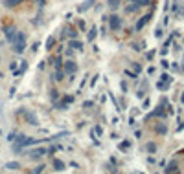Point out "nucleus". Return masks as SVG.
I'll use <instances>...</instances> for the list:
<instances>
[{
    "label": "nucleus",
    "instance_id": "nucleus-25",
    "mask_svg": "<svg viewBox=\"0 0 184 174\" xmlns=\"http://www.w3.org/2000/svg\"><path fill=\"white\" fill-rule=\"evenodd\" d=\"M182 101H184V94H182Z\"/></svg>",
    "mask_w": 184,
    "mask_h": 174
},
{
    "label": "nucleus",
    "instance_id": "nucleus-7",
    "mask_svg": "<svg viewBox=\"0 0 184 174\" xmlns=\"http://www.w3.org/2000/svg\"><path fill=\"white\" fill-rule=\"evenodd\" d=\"M26 119H28V123H30V125H37V117H35V114L26 112Z\"/></svg>",
    "mask_w": 184,
    "mask_h": 174
},
{
    "label": "nucleus",
    "instance_id": "nucleus-14",
    "mask_svg": "<svg viewBox=\"0 0 184 174\" xmlns=\"http://www.w3.org/2000/svg\"><path fill=\"white\" fill-rule=\"evenodd\" d=\"M6 169H18V163L17 161H9L7 165H6Z\"/></svg>",
    "mask_w": 184,
    "mask_h": 174
},
{
    "label": "nucleus",
    "instance_id": "nucleus-13",
    "mask_svg": "<svg viewBox=\"0 0 184 174\" xmlns=\"http://www.w3.org/2000/svg\"><path fill=\"white\" fill-rule=\"evenodd\" d=\"M53 42H55V39H53V37H50V39L46 40V50H52V46H53Z\"/></svg>",
    "mask_w": 184,
    "mask_h": 174
},
{
    "label": "nucleus",
    "instance_id": "nucleus-4",
    "mask_svg": "<svg viewBox=\"0 0 184 174\" xmlns=\"http://www.w3.org/2000/svg\"><path fill=\"white\" fill-rule=\"evenodd\" d=\"M17 35H18V31H17L15 28H6V39H7L9 42H15Z\"/></svg>",
    "mask_w": 184,
    "mask_h": 174
},
{
    "label": "nucleus",
    "instance_id": "nucleus-23",
    "mask_svg": "<svg viewBox=\"0 0 184 174\" xmlns=\"http://www.w3.org/2000/svg\"><path fill=\"white\" fill-rule=\"evenodd\" d=\"M94 132H96V134H100V136H101V132H103V130H101V126H96V128H94Z\"/></svg>",
    "mask_w": 184,
    "mask_h": 174
},
{
    "label": "nucleus",
    "instance_id": "nucleus-8",
    "mask_svg": "<svg viewBox=\"0 0 184 174\" xmlns=\"http://www.w3.org/2000/svg\"><path fill=\"white\" fill-rule=\"evenodd\" d=\"M22 0H4V6L6 7H15V6H18Z\"/></svg>",
    "mask_w": 184,
    "mask_h": 174
},
{
    "label": "nucleus",
    "instance_id": "nucleus-20",
    "mask_svg": "<svg viewBox=\"0 0 184 174\" xmlns=\"http://www.w3.org/2000/svg\"><path fill=\"white\" fill-rule=\"evenodd\" d=\"M53 77H55V79H57V81H61V79H63V72H61V70H59V72H57V73H55V75H53Z\"/></svg>",
    "mask_w": 184,
    "mask_h": 174
},
{
    "label": "nucleus",
    "instance_id": "nucleus-21",
    "mask_svg": "<svg viewBox=\"0 0 184 174\" xmlns=\"http://www.w3.org/2000/svg\"><path fill=\"white\" fill-rule=\"evenodd\" d=\"M68 35H70V39H75V37H78V33H75V29H70V31H68Z\"/></svg>",
    "mask_w": 184,
    "mask_h": 174
},
{
    "label": "nucleus",
    "instance_id": "nucleus-11",
    "mask_svg": "<svg viewBox=\"0 0 184 174\" xmlns=\"http://www.w3.org/2000/svg\"><path fill=\"white\" fill-rule=\"evenodd\" d=\"M92 4H94V0H86V2H85V4H83L81 7H79V11H86V9H89V7H90Z\"/></svg>",
    "mask_w": 184,
    "mask_h": 174
},
{
    "label": "nucleus",
    "instance_id": "nucleus-1",
    "mask_svg": "<svg viewBox=\"0 0 184 174\" xmlns=\"http://www.w3.org/2000/svg\"><path fill=\"white\" fill-rule=\"evenodd\" d=\"M11 48H13L15 53H22V51L26 50V35L22 33V31H18L15 42H11Z\"/></svg>",
    "mask_w": 184,
    "mask_h": 174
},
{
    "label": "nucleus",
    "instance_id": "nucleus-22",
    "mask_svg": "<svg viewBox=\"0 0 184 174\" xmlns=\"http://www.w3.org/2000/svg\"><path fill=\"white\" fill-rule=\"evenodd\" d=\"M166 170H168V172H171V170H177V167H175V163H171V167H168Z\"/></svg>",
    "mask_w": 184,
    "mask_h": 174
},
{
    "label": "nucleus",
    "instance_id": "nucleus-9",
    "mask_svg": "<svg viewBox=\"0 0 184 174\" xmlns=\"http://www.w3.org/2000/svg\"><path fill=\"white\" fill-rule=\"evenodd\" d=\"M53 169L55 170H64V163L61 159H53Z\"/></svg>",
    "mask_w": 184,
    "mask_h": 174
},
{
    "label": "nucleus",
    "instance_id": "nucleus-2",
    "mask_svg": "<svg viewBox=\"0 0 184 174\" xmlns=\"http://www.w3.org/2000/svg\"><path fill=\"white\" fill-rule=\"evenodd\" d=\"M46 152H48L46 148H33V150H30V152H28V156H30V158H33V159H39V158L44 156Z\"/></svg>",
    "mask_w": 184,
    "mask_h": 174
},
{
    "label": "nucleus",
    "instance_id": "nucleus-12",
    "mask_svg": "<svg viewBox=\"0 0 184 174\" xmlns=\"http://www.w3.org/2000/svg\"><path fill=\"white\" fill-rule=\"evenodd\" d=\"M96 33H98V29L92 28V29H90V33H89V40H94V39H96Z\"/></svg>",
    "mask_w": 184,
    "mask_h": 174
},
{
    "label": "nucleus",
    "instance_id": "nucleus-10",
    "mask_svg": "<svg viewBox=\"0 0 184 174\" xmlns=\"http://www.w3.org/2000/svg\"><path fill=\"white\" fill-rule=\"evenodd\" d=\"M68 46H70V48H74V50H81V42H79V40H75V39H72Z\"/></svg>",
    "mask_w": 184,
    "mask_h": 174
},
{
    "label": "nucleus",
    "instance_id": "nucleus-6",
    "mask_svg": "<svg viewBox=\"0 0 184 174\" xmlns=\"http://www.w3.org/2000/svg\"><path fill=\"white\" fill-rule=\"evenodd\" d=\"M149 18H151V13H149V15H146V17H144V18H142V20H140V22L136 24V29H142V28L149 22Z\"/></svg>",
    "mask_w": 184,
    "mask_h": 174
},
{
    "label": "nucleus",
    "instance_id": "nucleus-3",
    "mask_svg": "<svg viewBox=\"0 0 184 174\" xmlns=\"http://www.w3.org/2000/svg\"><path fill=\"white\" fill-rule=\"evenodd\" d=\"M64 72L70 73V75H74L75 72H78V64H75L74 61H67V64H64Z\"/></svg>",
    "mask_w": 184,
    "mask_h": 174
},
{
    "label": "nucleus",
    "instance_id": "nucleus-5",
    "mask_svg": "<svg viewBox=\"0 0 184 174\" xmlns=\"http://www.w3.org/2000/svg\"><path fill=\"white\" fill-rule=\"evenodd\" d=\"M109 24H111V29H120V28H122V20H120V17L112 15V17L109 18Z\"/></svg>",
    "mask_w": 184,
    "mask_h": 174
},
{
    "label": "nucleus",
    "instance_id": "nucleus-18",
    "mask_svg": "<svg viewBox=\"0 0 184 174\" xmlns=\"http://www.w3.org/2000/svg\"><path fill=\"white\" fill-rule=\"evenodd\" d=\"M147 150L149 152H157V145L155 143H147Z\"/></svg>",
    "mask_w": 184,
    "mask_h": 174
},
{
    "label": "nucleus",
    "instance_id": "nucleus-15",
    "mask_svg": "<svg viewBox=\"0 0 184 174\" xmlns=\"http://www.w3.org/2000/svg\"><path fill=\"white\" fill-rule=\"evenodd\" d=\"M166 130H168L166 125H158V126H157V132H160V134H166Z\"/></svg>",
    "mask_w": 184,
    "mask_h": 174
},
{
    "label": "nucleus",
    "instance_id": "nucleus-24",
    "mask_svg": "<svg viewBox=\"0 0 184 174\" xmlns=\"http://www.w3.org/2000/svg\"><path fill=\"white\" fill-rule=\"evenodd\" d=\"M42 170H44V165H41V167H37V169H35V172H42Z\"/></svg>",
    "mask_w": 184,
    "mask_h": 174
},
{
    "label": "nucleus",
    "instance_id": "nucleus-16",
    "mask_svg": "<svg viewBox=\"0 0 184 174\" xmlns=\"http://www.w3.org/2000/svg\"><path fill=\"white\" fill-rule=\"evenodd\" d=\"M17 136H18L17 132H11V134L7 136V141H9V143H11V141H15V139H17Z\"/></svg>",
    "mask_w": 184,
    "mask_h": 174
},
{
    "label": "nucleus",
    "instance_id": "nucleus-19",
    "mask_svg": "<svg viewBox=\"0 0 184 174\" xmlns=\"http://www.w3.org/2000/svg\"><path fill=\"white\" fill-rule=\"evenodd\" d=\"M109 6L111 7H118L120 6V0H109Z\"/></svg>",
    "mask_w": 184,
    "mask_h": 174
},
{
    "label": "nucleus",
    "instance_id": "nucleus-17",
    "mask_svg": "<svg viewBox=\"0 0 184 174\" xmlns=\"http://www.w3.org/2000/svg\"><path fill=\"white\" fill-rule=\"evenodd\" d=\"M129 147H131V143H129V141H123V143L120 145V150H123V152H125V148H129Z\"/></svg>",
    "mask_w": 184,
    "mask_h": 174
}]
</instances>
